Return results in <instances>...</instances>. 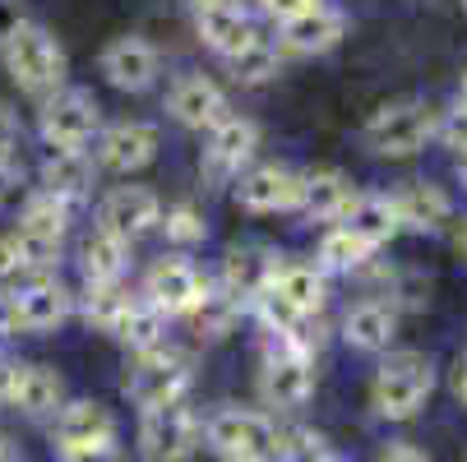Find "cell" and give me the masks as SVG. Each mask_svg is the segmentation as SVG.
<instances>
[{
  "instance_id": "cell-47",
  "label": "cell",
  "mask_w": 467,
  "mask_h": 462,
  "mask_svg": "<svg viewBox=\"0 0 467 462\" xmlns=\"http://www.w3.org/2000/svg\"><path fill=\"white\" fill-rule=\"evenodd\" d=\"M458 107H467V75H462V88H458Z\"/></svg>"
},
{
  "instance_id": "cell-39",
  "label": "cell",
  "mask_w": 467,
  "mask_h": 462,
  "mask_svg": "<svg viewBox=\"0 0 467 462\" xmlns=\"http://www.w3.org/2000/svg\"><path fill=\"white\" fill-rule=\"evenodd\" d=\"M15 144H19V116L10 102H0V162L15 158Z\"/></svg>"
},
{
  "instance_id": "cell-22",
  "label": "cell",
  "mask_w": 467,
  "mask_h": 462,
  "mask_svg": "<svg viewBox=\"0 0 467 462\" xmlns=\"http://www.w3.org/2000/svg\"><path fill=\"white\" fill-rule=\"evenodd\" d=\"M357 200L352 180L338 171V167H315V171H301V209L310 222H343L348 204Z\"/></svg>"
},
{
  "instance_id": "cell-5",
  "label": "cell",
  "mask_w": 467,
  "mask_h": 462,
  "mask_svg": "<svg viewBox=\"0 0 467 462\" xmlns=\"http://www.w3.org/2000/svg\"><path fill=\"white\" fill-rule=\"evenodd\" d=\"M204 439L223 462H269L278 426L269 412H254V407H218L204 421Z\"/></svg>"
},
{
  "instance_id": "cell-4",
  "label": "cell",
  "mask_w": 467,
  "mask_h": 462,
  "mask_svg": "<svg viewBox=\"0 0 467 462\" xmlns=\"http://www.w3.org/2000/svg\"><path fill=\"white\" fill-rule=\"evenodd\" d=\"M190 384H194V361L162 343V347L135 356V365L125 375V398L140 412H153V407H167V403H185Z\"/></svg>"
},
{
  "instance_id": "cell-31",
  "label": "cell",
  "mask_w": 467,
  "mask_h": 462,
  "mask_svg": "<svg viewBox=\"0 0 467 462\" xmlns=\"http://www.w3.org/2000/svg\"><path fill=\"white\" fill-rule=\"evenodd\" d=\"M65 231H70V204L51 200L47 190L28 194V200H24V213H19V236L47 241V245H65Z\"/></svg>"
},
{
  "instance_id": "cell-25",
  "label": "cell",
  "mask_w": 467,
  "mask_h": 462,
  "mask_svg": "<svg viewBox=\"0 0 467 462\" xmlns=\"http://www.w3.org/2000/svg\"><path fill=\"white\" fill-rule=\"evenodd\" d=\"M274 269H278V254H274V250H264V245H236V250H227V259H223V278H218V282L250 305L254 296L269 292Z\"/></svg>"
},
{
  "instance_id": "cell-34",
  "label": "cell",
  "mask_w": 467,
  "mask_h": 462,
  "mask_svg": "<svg viewBox=\"0 0 467 462\" xmlns=\"http://www.w3.org/2000/svg\"><path fill=\"white\" fill-rule=\"evenodd\" d=\"M130 301H135V296L125 292V282H93V287H84V319H88V328H98V334H116V323L130 310Z\"/></svg>"
},
{
  "instance_id": "cell-6",
  "label": "cell",
  "mask_w": 467,
  "mask_h": 462,
  "mask_svg": "<svg viewBox=\"0 0 467 462\" xmlns=\"http://www.w3.org/2000/svg\"><path fill=\"white\" fill-rule=\"evenodd\" d=\"M361 139L379 158H412L435 139V111L426 102H389L366 120Z\"/></svg>"
},
{
  "instance_id": "cell-15",
  "label": "cell",
  "mask_w": 467,
  "mask_h": 462,
  "mask_svg": "<svg viewBox=\"0 0 467 462\" xmlns=\"http://www.w3.org/2000/svg\"><path fill=\"white\" fill-rule=\"evenodd\" d=\"M102 79L111 84V88H120V93H144V88H153L158 84V46L149 42V37H140V33H125V37H116V42H107L102 46Z\"/></svg>"
},
{
  "instance_id": "cell-3",
  "label": "cell",
  "mask_w": 467,
  "mask_h": 462,
  "mask_svg": "<svg viewBox=\"0 0 467 462\" xmlns=\"http://www.w3.org/2000/svg\"><path fill=\"white\" fill-rule=\"evenodd\" d=\"M116 416L111 407L93 403V398H75L56 412V426H51V448L60 462H107L116 457Z\"/></svg>"
},
{
  "instance_id": "cell-8",
  "label": "cell",
  "mask_w": 467,
  "mask_h": 462,
  "mask_svg": "<svg viewBox=\"0 0 467 462\" xmlns=\"http://www.w3.org/2000/svg\"><path fill=\"white\" fill-rule=\"evenodd\" d=\"M70 314H75V296L56 278H33L0 296V323L10 334H56Z\"/></svg>"
},
{
  "instance_id": "cell-9",
  "label": "cell",
  "mask_w": 467,
  "mask_h": 462,
  "mask_svg": "<svg viewBox=\"0 0 467 462\" xmlns=\"http://www.w3.org/2000/svg\"><path fill=\"white\" fill-rule=\"evenodd\" d=\"M37 129H42L47 149H84V144L98 139V129H102V107L84 88H60V93H51L42 102Z\"/></svg>"
},
{
  "instance_id": "cell-32",
  "label": "cell",
  "mask_w": 467,
  "mask_h": 462,
  "mask_svg": "<svg viewBox=\"0 0 467 462\" xmlns=\"http://www.w3.org/2000/svg\"><path fill=\"white\" fill-rule=\"evenodd\" d=\"M227 65H232V79H236V84L259 88V84L278 79V70H283V46H278L274 37H254V42H250L241 56H232Z\"/></svg>"
},
{
  "instance_id": "cell-21",
  "label": "cell",
  "mask_w": 467,
  "mask_h": 462,
  "mask_svg": "<svg viewBox=\"0 0 467 462\" xmlns=\"http://www.w3.org/2000/svg\"><path fill=\"white\" fill-rule=\"evenodd\" d=\"M398 338V305L393 301H379V296H366L357 301L348 314H343V343L357 347V352H389Z\"/></svg>"
},
{
  "instance_id": "cell-7",
  "label": "cell",
  "mask_w": 467,
  "mask_h": 462,
  "mask_svg": "<svg viewBox=\"0 0 467 462\" xmlns=\"http://www.w3.org/2000/svg\"><path fill=\"white\" fill-rule=\"evenodd\" d=\"M204 444V421L190 403H167L140 416V457L144 462H190Z\"/></svg>"
},
{
  "instance_id": "cell-16",
  "label": "cell",
  "mask_w": 467,
  "mask_h": 462,
  "mask_svg": "<svg viewBox=\"0 0 467 462\" xmlns=\"http://www.w3.org/2000/svg\"><path fill=\"white\" fill-rule=\"evenodd\" d=\"M167 111H171L176 125H185V129H204V135H209L218 120L232 116L227 93H223L209 75H181V79L171 84V93H167Z\"/></svg>"
},
{
  "instance_id": "cell-33",
  "label": "cell",
  "mask_w": 467,
  "mask_h": 462,
  "mask_svg": "<svg viewBox=\"0 0 467 462\" xmlns=\"http://www.w3.org/2000/svg\"><path fill=\"white\" fill-rule=\"evenodd\" d=\"M370 254H375V250H370L366 241H357L348 227H328L324 241H319L315 263H319V273H324V278H328V273H357Z\"/></svg>"
},
{
  "instance_id": "cell-10",
  "label": "cell",
  "mask_w": 467,
  "mask_h": 462,
  "mask_svg": "<svg viewBox=\"0 0 467 462\" xmlns=\"http://www.w3.org/2000/svg\"><path fill=\"white\" fill-rule=\"evenodd\" d=\"M259 403L274 412H296L315 393V356L310 352H264L259 365Z\"/></svg>"
},
{
  "instance_id": "cell-36",
  "label": "cell",
  "mask_w": 467,
  "mask_h": 462,
  "mask_svg": "<svg viewBox=\"0 0 467 462\" xmlns=\"http://www.w3.org/2000/svg\"><path fill=\"white\" fill-rule=\"evenodd\" d=\"M162 236H167V245H176V250H194V245H204L209 241V222H204V213H199L194 204H171V209H162Z\"/></svg>"
},
{
  "instance_id": "cell-14",
  "label": "cell",
  "mask_w": 467,
  "mask_h": 462,
  "mask_svg": "<svg viewBox=\"0 0 467 462\" xmlns=\"http://www.w3.org/2000/svg\"><path fill=\"white\" fill-rule=\"evenodd\" d=\"M236 204L250 213H296L301 209V171L283 162H264L236 176Z\"/></svg>"
},
{
  "instance_id": "cell-2",
  "label": "cell",
  "mask_w": 467,
  "mask_h": 462,
  "mask_svg": "<svg viewBox=\"0 0 467 462\" xmlns=\"http://www.w3.org/2000/svg\"><path fill=\"white\" fill-rule=\"evenodd\" d=\"M0 56H5V70H10V79L24 88V93H33V98H51V93H60L65 88V75H70V60H65V46L42 28V24H24L5 46H0Z\"/></svg>"
},
{
  "instance_id": "cell-23",
  "label": "cell",
  "mask_w": 467,
  "mask_h": 462,
  "mask_svg": "<svg viewBox=\"0 0 467 462\" xmlns=\"http://www.w3.org/2000/svg\"><path fill=\"white\" fill-rule=\"evenodd\" d=\"M93 171H98V162L84 149H47V158H42V190L51 194V200L75 209L84 194L93 190Z\"/></svg>"
},
{
  "instance_id": "cell-42",
  "label": "cell",
  "mask_w": 467,
  "mask_h": 462,
  "mask_svg": "<svg viewBox=\"0 0 467 462\" xmlns=\"http://www.w3.org/2000/svg\"><path fill=\"white\" fill-rule=\"evenodd\" d=\"M19 273V250H15V236H0V282Z\"/></svg>"
},
{
  "instance_id": "cell-11",
  "label": "cell",
  "mask_w": 467,
  "mask_h": 462,
  "mask_svg": "<svg viewBox=\"0 0 467 462\" xmlns=\"http://www.w3.org/2000/svg\"><path fill=\"white\" fill-rule=\"evenodd\" d=\"M162 222V200L149 185H116L107 200L98 204V231L116 236V241H140Z\"/></svg>"
},
{
  "instance_id": "cell-48",
  "label": "cell",
  "mask_w": 467,
  "mask_h": 462,
  "mask_svg": "<svg viewBox=\"0 0 467 462\" xmlns=\"http://www.w3.org/2000/svg\"><path fill=\"white\" fill-rule=\"evenodd\" d=\"M190 5H194V10H204V5H218V0H190Z\"/></svg>"
},
{
  "instance_id": "cell-41",
  "label": "cell",
  "mask_w": 467,
  "mask_h": 462,
  "mask_svg": "<svg viewBox=\"0 0 467 462\" xmlns=\"http://www.w3.org/2000/svg\"><path fill=\"white\" fill-rule=\"evenodd\" d=\"M19 185H24V171H19L15 158H5V162H0V204H10L19 194Z\"/></svg>"
},
{
  "instance_id": "cell-46",
  "label": "cell",
  "mask_w": 467,
  "mask_h": 462,
  "mask_svg": "<svg viewBox=\"0 0 467 462\" xmlns=\"http://www.w3.org/2000/svg\"><path fill=\"white\" fill-rule=\"evenodd\" d=\"M458 250H462V259H467V218H462V227H458Z\"/></svg>"
},
{
  "instance_id": "cell-51",
  "label": "cell",
  "mask_w": 467,
  "mask_h": 462,
  "mask_svg": "<svg viewBox=\"0 0 467 462\" xmlns=\"http://www.w3.org/2000/svg\"><path fill=\"white\" fill-rule=\"evenodd\" d=\"M462 10H467V0H462Z\"/></svg>"
},
{
  "instance_id": "cell-24",
  "label": "cell",
  "mask_w": 467,
  "mask_h": 462,
  "mask_svg": "<svg viewBox=\"0 0 467 462\" xmlns=\"http://www.w3.org/2000/svg\"><path fill=\"white\" fill-rule=\"evenodd\" d=\"M393 209H398V227L417 231V236H435L453 218V200H449L440 185H426V180H412L408 190H398L393 194Z\"/></svg>"
},
{
  "instance_id": "cell-17",
  "label": "cell",
  "mask_w": 467,
  "mask_h": 462,
  "mask_svg": "<svg viewBox=\"0 0 467 462\" xmlns=\"http://www.w3.org/2000/svg\"><path fill=\"white\" fill-rule=\"evenodd\" d=\"M254 149H259V125L250 116H227V120H218L209 129L204 162H199V167H204L213 180H232L254 158Z\"/></svg>"
},
{
  "instance_id": "cell-38",
  "label": "cell",
  "mask_w": 467,
  "mask_h": 462,
  "mask_svg": "<svg viewBox=\"0 0 467 462\" xmlns=\"http://www.w3.org/2000/svg\"><path fill=\"white\" fill-rule=\"evenodd\" d=\"M319 0H259V10L269 15L274 24H287V19H296V15H306V10H315Z\"/></svg>"
},
{
  "instance_id": "cell-13",
  "label": "cell",
  "mask_w": 467,
  "mask_h": 462,
  "mask_svg": "<svg viewBox=\"0 0 467 462\" xmlns=\"http://www.w3.org/2000/svg\"><path fill=\"white\" fill-rule=\"evenodd\" d=\"M158 158V129L149 120H116L107 129H98V144H93V162L102 171L116 176H135Z\"/></svg>"
},
{
  "instance_id": "cell-26",
  "label": "cell",
  "mask_w": 467,
  "mask_h": 462,
  "mask_svg": "<svg viewBox=\"0 0 467 462\" xmlns=\"http://www.w3.org/2000/svg\"><path fill=\"white\" fill-rule=\"evenodd\" d=\"M10 407L42 421V416H56L65 407V379L51 370V365H37V361H24L19 365V379H15V393H10Z\"/></svg>"
},
{
  "instance_id": "cell-49",
  "label": "cell",
  "mask_w": 467,
  "mask_h": 462,
  "mask_svg": "<svg viewBox=\"0 0 467 462\" xmlns=\"http://www.w3.org/2000/svg\"><path fill=\"white\" fill-rule=\"evenodd\" d=\"M458 176H462V185H467V158H462V162H458Z\"/></svg>"
},
{
  "instance_id": "cell-19",
  "label": "cell",
  "mask_w": 467,
  "mask_h": 462,
  "mask_svg": "<svg viewBox=\"0 0 467 462\" xmlns=\"http://www.w3.org/2000/svg\"><path fill=\"white\" fill-rule=\"evenodd\" d=\"M194 33L204 37L209 51H218L223 60L241 56L259 33H254V19L250 10L241 5V0H218V5H204V10H194Z\"/></svg>"
},
{
  "instance_id": "cell-18",
  "label": "cell",
  "mask_w": 467,
  "mask_h": 462,
  "mask_svg": "<svg viewBox=\"0 0 467 462\" xmlns=\"http://www.w3.org/2000/svg\"><path fill=\"white\" fill-rule=\"evenodd\" d=\"M269 296H278V301H283L287 310H296L301 319H315V314L324 310V301H328V278L319 273V263H310V259L278 254Z\"/></svg>"
},
{
  "instance_id": "cell-43",
  "label": "cell",
  "mask_w": 467,
  "mask_h": 462,
  "mask_svg": "<svg viewBox=\"0 0 467 462\" xmlns=\"http://www.w3.org/2000/svg\"><path fill=\"white\" fill-rule=\"evenodd\" d=\"M379 462H431L417 444H389L384 453H379Z\"/></svg>"
},
{
  "instance_id": "cell-45",
  "label": "cell",
  "mask_w": 467,
  "mask_h": 462,
  "mask_svg": "<svg viewBox=\"0 0 467 462\" xmlns=\"http://www.w3.org/2000/svg\"><path fill=\"white\" fill-rule=\"evenodd\" d=\"M0 462H19V448H15L5 435H0Z\"/></svg>"
},
{
  "instance_id": "cell-50",
  "label": "cell",
  "mask_w": 467,
  "mask_h": 462,
  "mask_svg": "<svg viewBox=\"0 0 467 462\" xmlns=\"http://www.w3.org/2000/svg\"><path fill=\"white\" fill-rule=\"evenodd\" d=\"M324 462H348V457H338V453H328V457H324Z\"/></svg>"
},
{
  "instance_id": "cell-20",
  "label": "cell",
  "mask_w": 467,
  "mask_h": 462,
  "mask_svg": "<svg viewBox=\"0 0 467 462\" xmlns=\"http://www.w3.org/2000/svg\"><path fill=\"white\" fill-rule=\"evenodd\" d=\"M343 33H348V19L338 10L315 5V10L278 24V46H283V56H324L343 42Z\"/></svg>"
},
{
  "instance_id": "cell-29",
  "label": "cell",
  "mask_w": 467,
  "mask_h": 462,
  "mask_svg": "<svg viewBox=\"0 0 467 462\" xmlns=\"http://www.w3.org/2000/svg\"><path fill=\"white\" fill-rule=\"evenodd\" d=\"M125 269H130V245H125V241H116V236H107V231H98V227L79 241V273H84V287H93V282H120Z\"/></svg>"
},
{
  "instance_id": "cell-37",
  "label": "cell",
  "mask_w": 467,
  "mask_h": 462,
  "mask_svg": "<svg viewBox=\"0 0 467 462\" xmlns=\"http://www.w3.org/2000/svg\"><path fill=\"white\" fill-rule=\"evenodd\" d=\"M435 135H440L453 153H462V158H467V107L444 111V120H435Z\"/></svg>"
},
{
  "instance_id": "cell-40",
  "label": "cell",
  "mask_w": 467,
  "mask_h": 462,
  "mask_svg": "<svg viewBox=\"0 0 467 462\" xmlns=\"http://www.w3.org/2000/svg\"><path fill=\"white\" fill-rule=\"evenodd\" d=\"M24 24H28V15H24L19 0H0V46H5V42H10Z\"/></svg>"
},
{
  "instance_id": "cell-35",
  "label": "cell",
  "mask_w": 467,
  "mask_h": 462,
  "mask_svg": "<svg viewBox=\"0 0 467 462\" xmlns=\"http://www.w3.org/2000/svg\"><path fill=\"white\" fill-rule=\"evenodd\" d=\"M333 448L319 430L310 426H278V439H274V457L278 462H324Z\"/></svg>"
},
{
  "instance_id": "cell-44",
  "label": "cell",
  "mask_w": 467,
  "mask_h": 462,
  "mask_svg": "<svg viewBox=\"0 0 467 462\" xmlns=\"http://www.w3.org/2000/svg\"><path fill=\"white\" fill-rule=\"evenodd\" d=\"M453 398L467 407V356H458V365H453Z\"/></svg>"
},
{
  "instance_id": "cell-28",
  "label": "cell",
  "mask_w": 467,
  "mask_h": 462,
  "mask_svg": "<svg viewBox=\"0 0 467 462\" xmlns=\"http://www.w3.org/2000/svg\"><path fill=\"white\" fill-rule=\"evenodd\" d=\"M245 310H250V305H245L236 292H227L223 282H204V292H199V301H194V310H190L185 319L194 323V334H199V338L218 343V338H227L232 328L241 323Z\"/></svg>"
},
{
  "instance_id": "cell-12",
  "label": "cell",
  "mask_w": 467,
  "mask_h": 462,
  "mask_svg": "<svg viewBox=\"0 0 467 462\" xmlns=\"http://www.w3.org/2000/svg\"><path fill=\"white\" fill-rule=\"evenodd\" d=\"M204 273L194 269L190 259H181V254H162L153 269L144 273V287H140V301H149L158 314H190L194 310V301H199V292H204Z\"/></svg>"
},
{
  "instance_id": "cell-30",
  "label": "cell",
  "mask_w": 467,
  "mask_h": 462,
  "mask_svg": "<svg viewBox=\"0 0 467 462\" xmlns=\"http://www.w3.org/2000/svg\"><path fill=\"white\" fill-rule=\"evenodd\" d=\"M130 356H144V352H153V347H162L167 343V314H158L149 301H130V310L120 314V323H116V334H111Z\"/></svg>"
},
{
  "instance_id": "cell-27",
  "label": "cell",
  "mask_w": 467,
  "mask_h": 462,
  "mask_svg": "<svg viewBox=\"0 0 467 462\" xmlns=\"http://www.w3.org/2000/svg\"><path fill=\"white\" fill-rule=\"evenodd\" d=\"M338 227H348L357 241H366L370 250H379V245H389L398 231V209H393V194H357V200L348 204V213H343V222Z\"/></svg>"
},
{
  "instance_id": "cell-1",
  "label": "cell",
  "mask_w": 467,
  "mask_h": 462,
  "mask_svg": "<svg viewBox=\"0 0 467 462\" xmlns=\"http://www.w3.org/2000/svg\"><path fill=\"white\" fill-rule=\"evenodd\" d=\"M435 388V365L426 352H393L370 379V407L384 421H412Z\"/></svg>"
}]
</instances>
